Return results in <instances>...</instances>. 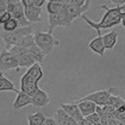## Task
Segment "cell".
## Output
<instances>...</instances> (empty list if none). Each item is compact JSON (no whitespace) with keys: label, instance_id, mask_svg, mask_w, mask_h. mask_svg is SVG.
<instances>
[{"label":"cell","instance_id":"cell-1","mask_svg":"<svg viewBox=\"0 0 125 125\" xmlns=\"http://www.w3.org/2000/svg\"><path fill=\"white\" fill-rule=\"evenodd\" d=\"M101 9L106 10V13L104 14V17L101 18V20L98 21V23L91 20L89 18H87L85 14H82L81 18L85 20L89 26L94 28L96 30V32H100V29H110V28H113V26L122 23V13L125 12L124 1H119L118 5L115 7H113V9H110L106 5H103Z\"/></svg>","mask_w":125,"mask_h":125},{"label":"cell","instance_id":"cell-2","mask_svg":"<svg viewBox=\"0 0 125 125\" xmlns=\"http://www.w3.org/2000/svg\"><path fill=\"white\" fill-rule=\"evenodd\" d=\"M42 77H43L42 67L39 63H35L20 79V91L30 96H33V94L39 89L38 82Z\"/></svg>","mask_w":125,"mask_h":125},{"label":"cell","instance_id":"cell-3","mask_svg":"<svg viewBox=\"0 0 125 125\" xmlns=\"http://www.w3.org/2000/svg\"><path fill=\"white\" fill-rule=\"evenodd\" d=\"M33 28L32 26H26V28H19L16 31L12 32H1V38L5 42V50H10L12 47L18 45L21 39L28 35H32Z\"/></svg>","mask_w":125,"mask_h":125},{"label":"cell","instance_id":"cell-4","mask_svg":"<svg viewBox=\"0 0 125 125\" xmlns=\"http://www.w3.org/2000/svg\"><path fill=\"white\" fill-rule=\"evenodd\" d=\"M33 36H35V43L42 49V51L44 52V55H49L55 47L60 45L58 39L55 38L52 36V33L37 31Z\"/></svg>","mask_w":125,"mask_h":125},{"label":"cell","instance_id":"cell-5","mask_svg":"<svg viewBox=\"0 0 125 125\" xmlns=\"http://www.w3.org/2000/svg\"><path fill=\"white\" fill-rule=\"evenodd\" d=\"M7 12L19 23L20 28L30 26V21L25 17V9L21 1H7Z\"/></svg>","mask_w":125,"mask_h":125},{"label":"cell","instance_id":"cell-6","mask_svg":"<svg viewBox=\"0 0 125 125\" xmlns=\"http://www.w3.org/2000/svg\"><path fill=\"white\" fill-rule=\"evenodd\" d=\"M73 24V21H70L68 18L66 10L63 7V10L60 13L56 14H49V33H52V31L57 26H66V28H70Z\"/></svg>","mask_w":125,"mask_h":125},{"label":"cell","instance_id":"cell-7","mask_svg":"<svg viewBox=\"0 0 125 125\" xmlns=\"http://www.w3.org/2000/svg\"><path fill=\"white\" fill-rule=\"evenodd\" d=\"M113 88H110V89H101V91H98L94 93H91L88 95L83 96L79 100H88V101H93L94 104H96L98 106H105L107 105L110 98H111V92H112Z\"/></svg>","mask_w":125,"mask_h":125},{"label":"cell","instance_id":"cell-8","mask_svg":"<svg viewBox=\"0 0 125 125\" xmlns=\"http://www.w3.org/2000/svg\"><path fill=\"white\" fill-rule=\"evenodd\" d=\"M89 6H91V1H87L86 5L82 7H79L76 5L72 4L70 1H64V10H66V13L70 21H73L77 17H82L83 12H86L89 9Z\"/></svg>","mask_w":125,"mask_h":125},{"label":"cell","instance_id":"cell-9","mask_svg":"<svg viewBox=\"0 0 125 125\" xmlns=\"http://www.w3.org/2000/svg\"><path fill=\"white\" fill-rule=\"evenodd\" d=\"M0 63H1V69L2 70L17 69V68L19 67L18 60L14 57L13 55H11L10 51H7V50H2L1 57H0Z\"/></svg>","mask_w":125,"mask_h":125},{"label":"cell","instance_id":"cell-10","mask_svg":"<svg viewBox=\"0 0 125 125\" xmlns=\"http://www.w3.org/2000/svg\"><path fill=\"white\" fill-rule=\"evenodd\" d=\"M24 9H25V17L30 23H38L42 20V9L28 5L24 0H21Z\"/></svg>","mask_w":125,"mask_h":125},{"label":"cell","instance_id":"cell-11","mask_svg":"<svg viewBox=\"0 0 125 125\" xmlns=\"http://www.w3.org/2000/svg\"><path fill=\"white\" fill-rule=\"evenodd\" d=\"M50 103V96L47 92H44L43 89L39 88L38 91L33 94L32 96V104L31 105L36 106V107H44Z\"/></svg>","mask_w":125,"mask_h":125},{"label":"cell","instance_id":"cell-12","mask_svg":"<svg viewBox=\"0 0 125 125\" xmlns=\"http://www.w3.org/2000/svg\"><path fill=\"white\" fill-rule=\"evenodd\" d=\"M76 104L81 111V113L83 115V118H86L88 115H93L96 112V104L93 101H88V100H76Z\"/></svg>","mask_w":125,"mask_h":125},{"label":"cell","instance_id":"cell-13","mask_svg":"<svg viewBox=\"0 0 125 125\" xmlns=\"http://www.w3.org/2000/svg\"><path fill=\"white\" fill-rule=\"evenodd\" d=\"M89 49L95 52L100 56H104V52H105V45H104V41H103V36L100 35V32H98V36L94 39H92L88 44Z\"/></svg>","mask_w":125,"mask_h":125},{"label":"cell","instance_id":"cell-14","mask_svg":"<svg viewBox=\"0 0 125 125\" xmlns=\"http://www.w3.org/2000/svg\"><path fill=\"white\" fill-rule=\"evenodd\" d=\"M30 104H32V96L28 95L26 93L20 91L18 93V95H17V98H16V100L13 101L12 107H13V110H20V108L30 105Z\"/></svg>","mask_w":125,"mask_h":125},{"label":"cell","instance_id":"cell-15","mask_svg":"<svg viewBox=\"0 0 125 125\" xmlns=\"http://www.w3.org/2000/svg\"><path fill=\"white\" fill-rule=\"evenodd\" d=\"M56 120H57L58 125H77L76 120L72 118L62 107L57 108L56 111Z\"/></svg>","mask_w":125,"mask_h":125},{"label":"cell","instance_id":"cell-16","mask_svg":"<svg viewBox=\"0 0 125 125\" xmlns=\"http://www.w3.org/2000/svg\"><path fill=\"white\" fill-rule=\"evenodd\" d=\"M61 107H62L72 118H74L76 122L83 119V115L81 113V111H80V108H79V106H77L76 103H75V104H61Z\"/></svg>","mask_w":125,"mask_h":125},{"label":"cell","instance_id":"cell-17","mask_svg":"<svg viewBox=\"0 0 125 125\" xmlns=\"http://www.w3.org/2000/svg\"><path fill=\"white\" fill-rule=\"evenodd\" d=\"M117 37H118V32L117 31H111L108 33H105L103 36V41H104V45L105 49H113L117 43Z\"/></svg>","mask_w":125,"mask_h":125},{"label":"cell","instance_id":"cell-18","mask_svg":"<svg viewBox=\"0 0 125 125\" xmlns=\"http://www.w3.org/2000/svg\"><path fill=\"white\" fill-rule=\"evenodd\" d=\"M0 91H1V92L11 91V92H16L17 94H18V93L20 92V91H18V89L14 87L13 82H11L10 80L5 76L2 73L0 74Z\"/></svg>","mask_w":125,"mask_h":125},{"label":"cell","instance_id":"cell-19","mask_svg":"<svg viewBox=\"0 0 125 125\" xmlns=\"http://www.w3.org/2000/svg\"><path fill=\"white\" fill-rule=\"evenodd\" d=\"M28 52H29L30 55L32 56V58L36 61V63H39V64H41V63L44 62V56H45V55H44V52L42 51V49L39 48L37 44H33V45L28 50Z\"/></svg>","mask_w":125,"mask_h":125},{"label":"cell","instance_id":"cell-20","mask_svg":"<svg viewBox=\"0 0 125 125\" xmlns=\"http://www.w3.org/2000/svg\"><path fill=\"white\" fill-rule=\"evenodd\" d=\"M64 7V1H56V0H51L49 1L47 5V10L49 14H56L60 13Z\"/></svg>","mask_w":125,"mask_h":125},{"label":"cell","instance_id":"cell-21","mask_svg":"<svg viewBox=\"0 0 125 125\" xmlns=\"http://www.w3.org/2000/svg\"><path fill=\"white\" fill-rule=\"evenodd\" d=\"M47 117L43 115L42 112H36L33 115H30L28 117V122L29 125H43V123L45 122Z\"/></svg>","mask_w":125,"mask_h":125},{"label":"cell","instance_id":"cell-22","mask_svg":"<svg viewBox=\"0 0 125 125\" xmlns=\"http://www.w3.org/2000/svg\"><path fill=\"white\" fill-rule=\"evenodd\" d=\"M17 60H18V64H19V67L30 68L36 63V61L32 58V56L30 55L29 52L25 54V55H23V56H20V57H18Z\"/></svg>","mask_w":125,"mask_h":125},{"label":"cell","instance_id":"cell-23","mask_svg":"<svg viewBox=\"0 0 125 125\" xmlns=\"http://www.w3.org/2000/svg\"><path fill=\"white\" fill-rule=\"evenodd\" d=\"M19 28H20L19 23L14 19V18H12V19L9 20L6 24L2 25V31H5V32H12V31H16V30L19 29Z\"/></svg>","mask_w":125,"mask_h":125},{"label":"cell","instance_id":"cell-24","mask_svg":"<svg viewBox=\"0 0 125 125\" xmlns=\"http://www.w3.org/2000/svg\"><path fill=\"white\" fill-rule=\"evenodd\" d=\"M33 44H36V43H35V36H33V35H28V36H25L24 38L21 39V42H20L18 45H20V47H23V48L29 50Z\"/></svg>","mask_w":125,"mask_h":125},{"label":"cell","instance_id":"cell-25","mask_svg":"<svg viewBox=\"0 0 125 125\" xmlns=\"http://www.w3.org/2000/svg\"><path fill=\"white\" fill-rule=\"evenodd\" d=\"M7 51H10L11 55H13L16 58L20 57V56H23V55H25V54H28V49L23 48V47H20V45H14V47H12L10 50H7Z\"/></svg>","mask_w":125,"mask_h":125},{"label":"cell","instance_id":"cell-26","mask_svg":"<svg viewBox=\"0 0 125 125\" xmlns=\"http://www.w3.org/2000/svg\"><path fill=\"white\" fill-rule=\"evenodd\" d=\"M124 104H125V101L120 98V96H115V95H111L110 100H108V103H107V105L112 106L115 110L119 108L120 106H123Z\"/></svg>","mask_w":125,"mask_h":125},{"label":"cell","instance_id":"cell-27","mask_svg":"<svg viewBox=\"0 0 125 125\" xmlns=\"http://www.w3.org/2000/svg\"><path fill=\"white\" fill-rule=\"evenodd\" d=\"M115 117L120 120L123 124H125V104L123 106H120L119 108H117L115 111Z\"/></svg>","mask_w":125,"mask_h":125},{"label":"cell","instance_id":"cell-28","mask_svg":"<svg viewBox=\"0 0 125 125\" xmlns=\"http://www.w3.org/2000/svg\"><path fill=\"white\" fill-rule=\"evenodd\" d=\"M86 119L88 120V122H91L93 125H101V120H100V117H99V115L98 113H93V115H88V117H86Z\"/></svg>","mask_w":125,"mask_h":125},{"label":"cell","instance_id":"cell-29","mask_svg":"<svg viewBox=\"0 0 125 125\" xmlns=\"http://www.w3.org/2000/svg\"><path fill=\"white\" fill-rule=\"evenodd\" d=\"M28 5H31V6H35V7H38V9H42V6L44 5V0H24Z\"/></svg>","mask_w":125,"mask_h":125},{"label":"cell","instance_id":"cell-30","mask_svg":"<svg viewBox=\"0 0 125 125\" xmlns=\"http://www.w3.org/2000/svg\"><path fill=\"white\" fill-rule=\"evenodd\" d=\"M13 18L12 17V14H11L10 12H5V13H1L0 14V24L1 25H4V24H6L9 20H11Z\"/></svg>","mask_w":125,"mask_h":125},{"label":"cell","instance_id":"cell-31","mask_svg":"<svg viewBox=\"0 0 125 125\" xmlns=\"http://www.w3.org/2000/svg\"><path fill=\"white\" fill-rule=\"evenodd\" d=\"M7 12V0H2L0 1V14Z\"/></svg>","mask_w":125,"mask_h":125},{"label":"cell","instance_id":"cell-32","mask_svg":"<svg viewBox=\"0 0 125 125\" xmlns=\"http://www.w3.org/2000/svg\"><path fill=\"white\" fill-rule=\"evenodd\" d=\"M43 125H58V123H57V120H55L54 118H47L45 119V122L43 123Z\"/></svg>","mask_w":125,"mask_h":125},{"label":"cell","instance_id":"cell-33","mask_svg":"<svg viewBox=\"0 0 125 125\" xmlns=\"http://www.w3.org/2000/svg\"><path fill=\"white\" fill-rule=\"evenodd\" d=\"M108 125H124V124H123L120 120H118V119L115 117V118H112V119L108 120Z\"/></svg>","mask_w":125,"mask_h":125},{"label":"cell","instance_id":"cell-34","mask_svg":"<svg viewBox=\"0 0 125 125\" xmlns=\"http://www.w3.org/2000/svg\"><path fill=\"white\" fill-rule=\"evenodd\" d=\"M77 125H93V124L91 122H88L86 118H83V119H81V120L77 122Z\"/></svg>","mask_w":125,"mask_h":125},{"label":"cell","instance_id":"cell-35","mask_svg":"<svg viewBox=\"0 0 125 125\" xmlns=\"http://www.w3.org/2000/svg\"><path fill=\"white\" fill-rule=\"evenodd\" d=\"M122 24H123V26L125 28V12L122 13Z\"/></svg>","mask_w":125,"mask_h":125},{"label":"cell","instance_id":"cell-36","mask_svg":"<svg viewBox=\"0 0 125 125\" xmlns=\"http://www.w3.org/2000/svg\"><path fill=\"white\" fill-rule=\"evenodd\" d=\"M124 125H125V124H124Z\"/></svg>","mask_w":125,"mask_h":125}]
</instances>
